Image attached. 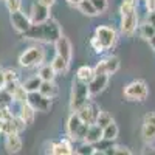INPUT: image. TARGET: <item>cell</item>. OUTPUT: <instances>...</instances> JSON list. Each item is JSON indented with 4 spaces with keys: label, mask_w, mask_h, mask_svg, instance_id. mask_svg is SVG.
Instances as JSON below:
<instances>
[{
    "label": "cell",
    "mask_w": 155,
    "mask_h": 155,
    "mask_svg": "<svg viewBox=\"0 0 155 155\" xmlns=\"http://www.w3.org/2000/svg\"><path fill=\"white\" fill-rule=\"evenodd\" d=\"M19 118L25 123V126H30L34 123V118H36V110L28 104V102H23L20 104V110H19Z\"/></svg>",
    "instance_id": "cell-16"
},
{
    "label": "cell",
    "mask_w": 155,
    "mask_h": 155,
    "mask_svg": "<svg viewBox=\"0 0 155 155\" xmlns=\"http://www.w3.org/2000/svg\"><path fill=\"white\" fill-rule=\"evenodd\" d=\"M71 138H64L61 141H54L50 144V153L53 155H70L74 153V146L71 144Z\"/></svg>",
    "instance_id": "cell-12"
},
{
    "label": "cell",
    "mask_w": 155,
    "mask_h": 155,
    "mask_svg": "<svg viewBox=\"0 0 155 155\" xmlns=\"http://www.w3.org/2000/svg\"><path fill=\"white\" fill-rule=\"evenodd\" d=\"M56 71L54 68L51 67V64H48V65H42L41 68H39V73L37 76L41 78L42 81H54V78H56Z\"/></svg>",
    "instance_id": "cell-26"
},
{
    "label": "cell",
    "mask_w": 155,
    "mask_h": 155,
    "mask_svg": "<svg viewBox=\"0 0 155 155\" xmlns=\"http://www.w3.org/2000/svg\"><path fill=\"white\" fill-rule=\"evenodd\" d=\"M62 31L59 23L53 19H48L44 23H31V27L23 33L27 39H33V41L39 42H51L54 44L61 37Z\"/></svg>",
    "instance_id": "cell-1"
},
{
    "label": "cell",
    "mask_w": 155,
    "mask_h": 155,
    "mask_svg": "<svg viewBox=\"0 0 155 155\" xmlns=\"http://www.w3.org/2000/svg\"><path fill=\"white\" fill-rule=\"evenodd\" d=\"M5 5H6V8H8L9 12L19 11L20 6H22V0H5Z\"/></svg>",
    "instance_id": "cell-36"
},
{
    "label": "cell",
    "mask_w": 155,
    "mask_h": 155,
    "mask_svg": "<svg viewBox=\"0 0 155 155\" xmlns=\"http://www.w3.org/2000/svg\"><path fill=\"white\" fill-rule=\"evenodd\" d=\"M81 124H82V120L79 118V115H78L76 112H73L71 115H70V118H68V121H67V135L74 141V135H76V132H78V129L81 127Z\"/></svg>",
    "instance_id": "cell-18"
},
{
    "label": "cell",
    "mask_w": 155,
    "mask_h": 155,
    "mask_svg": "<svg viewBox=\"0 0 155 155\" xmlns=\"http://www.w3.org/2000/svg\"><path fill=\"white\" fill-rule=\"evenodd\" d=\"M153 34H155V27H153V25H150L149 22L140 27V36L143 37V39H146V41H149Z\"/></svg>",
    "instance_id": "cell-30"
},
{
    "label": "cell",
    "mask_w": 155,
    "mask_h": 155,
    "mask_svg": "<svg viewBox=\"0 0 155 155\" xmlns=\"http://www.w3.org/2000/svg\"><path fill=\"white\" fill-rule=\"evenodd\" d=\"M5 71V79L6 82H19V73L12 68H8V70H3Z\"/></svg>",
    "instance_id": "cell-34"
},
{
    "label": "cell",
    "mask_w": 155,
    "mask_h": 155,
    "mask_svg": "<svg viewBox=\"0 0 155 155\" xmlns=\"http://www.w3.org/2000/svg\"><path fill=\"white\" fill-rule=\"evenodd\" d=\"M51 67L54 68V71L56 73H67L68 71V67H70V62L68 61H65L62 56H59V54H56L54 56V59L51 61Z\"/></svg>",
    "instance_id": "cell-21"
},
{
    "label": "cell",
    "mask_w": 155,
    "mask_h": 155,
    "mask_svg": "<svg viewBox=\"0 0 155 155\" xmlns=\"http://www.w3.org/2000/svg\"><path fill=\"white\" fill-rule=\"evenodd\" d=\"M54 47H56V54L62 56L65 61L71 62V58H73V47H71V42L68 39L61 34V37L54 42Z\"/></svg>",
    "instance_id": "cell-13"
},
{
    "label": "cell",
    "mask_w": 155,
    "mask_h": 155,
    "mask_svg": "<svg viewBox=\"0 0 155 155\" xmlns=\"http://www.w3.org/2000/svg\"><path fill=\"white\" fill-rule=\"evenodd\" d=\"M137 28H138V14H137V9L121 16V33L123 34L132 36L137 31Z\"/></svg>",
    "instance_id": "cell-11"
},
{
    "label": "cell",
    "mask_w": 155,
    "mask_h": 155,
    "mask_svg": "<svg viewBox=\"0 0 155 155\" xmlns=\"http://www.w3.org/2000/svg\"><path fill=\"white\" fill-rule=\"evenodd\" d=\"M9 22H11V25H12V28H14L19 34H23L25 31H27V30L31 27L30 17L25 16L20 9L11 12V14H9Z\"/></svg>",
    "instance_id": "cell-10"
},
{
    "label": "cell",
    "mask_w": 155,
    "mask_h": 155,
    "mask_svg": "<svg viewBox=\"0 0 155 155\" xmlns=\"http://www.w3.org/2000/svg\"><path fill=\"white\" fill-rule=\"evenodd\" d=\"M78 9H79L84 16H88V17L98 16V11L95 9V6L92 5V2H90V0H81V2L78 3Z\"/></svg>",
    "instance_id": "cell-25"
},
{
    "label": "cell",
    "mask_w": 155,
    "mask_h": 155,
    "mask_svg": "<svg viewBox=\"0 0 155 155\" xmlns=\"http://www.w3.org/2000/svg\"><path fill=\"white\" fill-rule=\"evenodd\" d=\"M27 102L36 112H50V109H51V99L44 96L39 90L37 92H30L28 93Z\"/></svg>",
    "instance_id": "cell-6"
},
{
    "label": "cell",
    "mask_w": 155,
    "mask_h": 155,
    "mask_svg": "<svg viewBox=\"0 0 155 155\" xmlns=\"http://www.w3.org/2000/svg\"><path fill=\"white\" fill-rule=\"evenodd\" d=\"M141 137H143V140L146 141V143H153L155 141V126L144 121L143 127H141Z\"/></svg>",
    "instance_id": "cell-23"
},
{
    "label": "cell",
    "mask_w": 155,
    "mask_h": 155,
    "mask_svg": "<svg viewBox=\"0 0 155 155\" xmlns=\"http://www.w3.org/2000/svg\"><path fill=\"white\" fill-rule=\"evenodd\" d=\"M118 134H120V129L115 124V121H112L106 127H102V138H106V140L115 141L116 138H118Z\"/></svg>",
    "instance_id": "cell-24"
},
{
    "label": "cell",
    "mask_w": 155,
    "mask_h": 155,
    "mask_svg": "<svg viewBox=\"0 0 155 155\" xmlns=\"http://www.w3.org/2000/svg\"><path fill=\"white\" fill-rule=\"evenodd\" d=\"M132 152L124 146H112L106 150V155H130Z\"/></svg>",
    "instance_id": "cell-32"
},
{
    "label": "cell",
    "mask_w": 155,
    "mask_h": 155,
    "mask_svg": "<svg viewBox=\"0 0 155 155\" xmlns=\"http://www.w3.org/2000/svg\"><path fill=\"white\" fill-rule=\"evenodd\" d=\"M48 19H50V8L36 2L31 6V17H30L31 23H44Z\"/></svg>",
    "instance_id": "cell-14"
},
{
    "label": "cell",
    "mask_w": 155,
    "mask_h": 155,
    "mask_svg": "<svg viewBox=\"0 0 155 155\" xmlns=\"http://www.w3.org/2000/svg\"><path fill=\"white\" fill-rule=\"evenodd\" d=\"M99 140H102V127H99L96 123L90 124L87 129V135H85L84 141L85 143H90V144H95Z\"/></svg>",
    "instance_id": "cell-17"
},
{
    "label": "cell",
    "mask_w": 155,
    "mask_h": 155,
    "mask_svg": "<svg viewBox=\"0 0 155 155\" xmlns=\"http://www.w3.org/2000/svg\"><path fill=\"white\" fill-rule=\"evenodd\" d=\"M95 36L102 44L104 50H110L116 44V31L112 27H107V25H99V27H96Z\"/></svg>",
    "instance_id": "cell-5"
},
{
    "label": "cell",
    "mask_w": 155,
    "mask_h": 155,
    "mask_svg": "<svg viewBox=\"0 0 155 155\" xmlns=\"http://www.w3.org/2000/svg\"><path fill=\"white\" fill-rule=\"evenodd\" d=\"M144 121H147V123H150V124L155 126V112H149V113H146Z\"/></svg>",
    "instance_id": "cell-38"
},
{
    "label": "cell",
    "mask_w": 155,
    "mask_h": 155,
    "mask_svg": "<svg viewBox=\"0 0 155 155\" xmlns=\"http://www.w3.org/2000/svg\"><path fill=\"white\" fill-rule=\"evenodd\" d=\"M41 5H44V6H47V8H51L54 5V0H37Z\"/></svg>",
    "instance_id": "cell-40"
},
{
    "label": "cell",
    "mask_w": 155,
    "mask_h": 155,
    "mask_svg": "<svg viewBox=\"0 0 155 155\" xmlns=\"http://www.w3.org/2000/svg\"><path fill=\"white\" fill-rule=\"evenodd\" d=\"M5 149L8 153H17L22 149V140L17 132L6 134L5 135Z\"/></svg>",
    "instance_id": "cell-15"
},
{
    "label": "cell",
    "mask_w": 155,
    "mask_h": 155,
    "mask_svg": "<svg viewBox=\"0 0 155 155\" xmlns=\"http://www.w3.org/2000/svg\"><path fill=\"white\" fill-rule=\"evenodd\" d=\"M81 0H67V3L71 5V6H78V3H79Z\"/></svg>",
    "instance_id": "cell-43"
},
{
    "label": "cell",
    "mask_w": 155,
    "mask_h": 155,
    "mask_svg": "<svg viewBox=\"0 0 155 155\" xmlns=\"http://www.w3.org/2000/svg\"><path fill=\"white\" fill-rule=\"evenodd\" d=\"M137 9V0H123L121 6H120V14H127Z\"/></svg>",
    "instance_id": "cell-31"
},
{
    "label": "cell",
    "mask_w": 155,
    "mask_h": 155,
    "mask_svg": "<svg viewBox=\"0 0 155 155\" xmlns=\"http://www.w3.org/2000/svg\"><path fill=\"white\" fill-rule=\"evenodd\" d=\"M123 95L127 101H144L149 95L147 84L144 81H141V79L132 81L130 84H127L124 87Z\"/></svg>",
    "instance_id": "cell-4"
},
{
    "label": "cell",
    "mask_w": 155,
    "mask_h": 155,
    "mask_svg": "<svg viewBox=\"0 0 155 155\" xmlns=\"http://www.w3.org/2000/svg\"><path fill=\"white\" fill-rule=\"evenodd\" d=\"M109 78L110 76L106 74V73H95V76L88 82V93H90V96H98L99 93L104 92L107 84H109Z\"/></svg>",
    "instance_id": "cell-9"
},
{
    "label": "cell",
    "mask_w": 155,
    "mask_h": 155,
    "mask_svg": "<svg viewBox=\"0 0 155 155\" xmlns=\"http://www.w3.org/2000/svg\"><path fill=\"white\" fill-rule=\"evenodd\" d=\"M76 113L79 115V118L82 120V123L93 124V123H96V116H98V113H99V107H98L96 102H93V101L88 99Z\"/></svg>",
    "instance_id": "cell-8"
},
{
    "label": "cell",
    "mask_w": 155,
    "mask_h": 155,
    "mask_svg": "<svg viewBox=\"0 0 155 155\" xmlns=\"http://www.w3.org/2000/svg\"><path fill=\"white\" fill-rule=\"evenodd\" d=\"M74 152L79 153V155H95L96 149H95V144H90V143L82 141V144L79 147H74Z\"/></svg>",
    "instance_id": "cell-29"
},
{
    "label": "cell",
    "mask_w": 155,
    "mask_h": 155,
    "mask_svg": "<svg viewBox=\"0 0 155 155\" xmlns=\"http://www.w3.org/2000/svg\"><path fill=\"white\" fill-rule=\"evenodd\" d=\"M44 59H45L44 48L39 47V45H34V47H30L28 50H25L19 56V65L25 67V68L37 67V65H42Z\"/></svg>",
    "instance_id": "cell-3"
},
{
    "label": "cell",
    "mask_w": 155,
    "mask_h": 155,
    "mask_svg": "<svg viewBox=\"0 0 155 155\" xmlns=\"http://www.w3.org/2000/svg\"><path fill=\"white\" fill-rule=\"evenodd\" d=\"M5 85H6V79H5V71L0 68V92L5 90Z\"/></svg>",
    "instance_id": "cell-37"
},
{
    "label": "cell",
    "mask_w": 155,
    "mask_h": 155,
    "mask_svg": "<svg viewBox=\"0 0 155 155\" xmlns=\"http://www.w3.org/2000/svg\"><path fill=\"white\" fill-rule=\"evenodd\" d=\"M41 84H42V79L39 76H33V78H30L28 81H25L22 85L25 87V90L30 93V92H37L39 90V87H41Z\"/></svg>",
    "instance_id": "cell-27"
},
{
    "label": "cell",
    "mask_w": 155,
    "mask_h": 155,
    "mask_svg": "<svg viewBox=\"0 0 155 155\" xmlns=\"http://www.w3.org/2000/svg\"><path fill=\"white\" fill-rule=\"evenodd\" d=\"M9 95H11V101L12 102H17L19 106L23 104V102H27V99H28V92L25 90V87L22 84H17L16 88L12 90Z\"/></svg>",
    "instance_id": "cell-20"
},
{
    "label": "cell",
    "mask_w": 155,
    "mask_h": 155,
    "mask_svg": "<svg viewBox=\"0 0 155 155\" xmlns=\"http://www.w3.org/2000/svg\"><path fill=\"white\" fill-rule=\"evenodd\" d=\"M90 98L92 96H90V93H88V84L82 82L79 79L73 81L71 98H70V109H71V112H78Z\"/></svg>",
    "instance_id": "cell-2"
},
{
    "label": "cell",
    "mask_w": 155,
    "mask_h": 155,
    "mask_svg": "<svg viewBox=\"0 0 155 155\" xmlns=\"http://www.w3.org/2000/svg\"><path fill=\"white\" fill-rule=\"evenodd\" d=\"M39 92L50 99H54L59 93V90H58V85L54 84V81H42L41 87H39Z\"/></svg>",
    "instance_id": "cell-19"
},
{
    "label": "cell",
    "mask_w": 155,
    "mask_h": 155,
    "mask_svg": "<svg viewBox=\"0 0 155 155\" xmlns=\"http://www.w3.org/2000/svg\"><path fill=\"white\" fill-rule=\"evenodd\" d=\"M92 5L95 6V9L98 11V14H102V12H106L107 8H109V2L107 0H90Z\"/></svg>",
    "instance_id": "cell-33"
},
{
    "label": "cell",
    "mask_w": 155,
    "mask_h": 155,
    "mask_svg": "<svg viewBox=\"0 0 155 155\" xmlns=\"http://www.w3.org/2000/svg\"><path fill=\"white\" fill-rule=\"evenodd\" d=\"M90 47L93 48L95 53H102V51H104V47H102V44L98 41V37L95 34L92 36V39H90Z\"/></svg>",
    "instance_id": "cell-35"
},
{
    "label": "cell",
    "mask_w": 155,
    "mask_h": 155,
    "mask_svg": "<svg viewBox=\"0 0 155 155\" xmlns=\"http://www.w3.org/2000/svg\"><path fill=\"white\" fill-rule=\"evenodd\" d=\"M146 8L149 12H155V0H146Z\"/></svg>",
    "instance_id": "cell-39"
},
{
    "label": "cell",
    "mask_w": 155,
    "mask_h": 155,
    "mask_svg": "<svg viewBox=\"0 0 155 155\" xmlns=\"http://www.w3.org/2000/svg\"><path fill=\"white\" fill-rule=\"evenodd\" d=\"M93 70H95V73H106V74L112 76L120 70V58L118 56H109L106 59L99 61Z\"/></svg>",
    "instance_id": "cell-7"
},
{
    "label": "cell",
    "mask_w": 155,
    "mask_h": 155,
    "mask_svg": "<svg viewBox=\"0 0 155 155\" xmlns=\"http://www.w3.org/2000/svg\"><path fill=\"white\" fill-rule=\"evenodd\" d=\"M147 22L155 27V12H149V20H147Z\"/></svg>",
    "instance_id": "cell-41"
},
{
    "label": "cell",
    "mask_w": 155,
    "mask_h": 155,
    "mask_svg": "<svg viewBox=\"0 0 155 155\" xmlns=\"http://www.w3.org/2000/svg\"><path fill=\"white\" fill-rule=\"evenodd\" d=\"M147 42H149V45L152 47V50L155 51V34H153V36H152V37L149 39V41H147Z\"/></svg>",
    "instance_id": "cell-42"
},
{
    "label": "cell",
    "mask_w": 155,
    "mask_h": 155,
    "mask_svg": "<svg viewBox=\"0 0 155 155\" xmlns=\"http://www.w3.org/2000/svg\"><path fill=\"white\" fill-rule=\"evenodd\" d=\"M112 121H113V118H112V115H110L109 112L99 110V113H98V116H96V124H98L99 127H106V126L110 124Z\"/></svg>",
    "instance_id": "cell-28"
},
{
    "label": "cell",
    "mask_w": 155,
    "mask_h": 155,
    "mask_svg": "<svg viewBox=\"0 0 155 155\" xmlns=\"http://www.w3.org/2000/svg\"><path fill=\"white\" fill-rule=\"evenodd\" d=\"M93 76H95V70L92 67H88V65H82L76 71V79H79L82 82H87V84L90 82V79H92Z\"/></svg>",
    "instance_id": "cell-22"
}]
</instances>
